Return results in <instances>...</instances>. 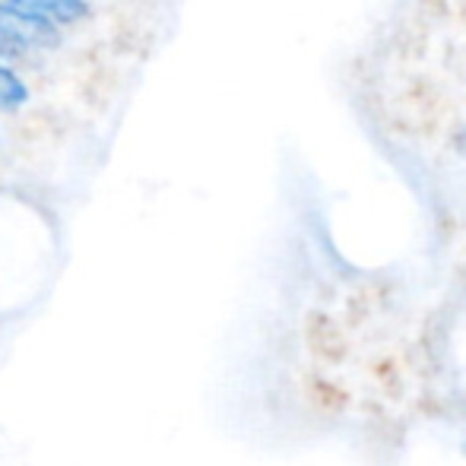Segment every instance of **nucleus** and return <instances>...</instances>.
<instances>
[{
  "label": "nucleus",
  "instance_id": "1",
  "mask_svg": "<svg viewBox=\"0 0 466 466\" xmlns=\"http://www.w3.org/2000/svg\"><path fill=\"white\" fill-rule=\"evenodd\" d=\"M57 42H61V32L55 23L29 16L0 0V57L4 61L45 55V51L57 48Z\"/></svg>",
  "mask_w": 466,
  "mask_h": 466
},
{
  "label": "nucleus",
  "instance_id": "2",
  "mask_svg": "<svg viewBox=\"0 0 466 466\" xmlns=\"http://www.w3.org/2000/svg\"><path fill=\"white\" fill-rule=\"evenodd\" d=\"M4 4L16 6L29 16L48 19L55 25H74L89 13L86 0H4Z\"/></svg>",
  "mask_w": 466,
  "mask_h": 466
},
{
  "label": "nucleus",
  "instance_id": "3",
  "mask_svg": "<svg viewBox=\"0 0 466 466\" xmlns=\"http://www.w3.org/2000/svg\"><path fill=\"white\" fill-rule=\"evenodd\" d=\"M29 102V86L23 83V76L0 57V111H16Z\"/></svg>",
  "mask_w": 466,
  "mask_h": 466
}]
</instances>
